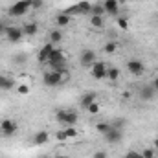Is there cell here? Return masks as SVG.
Listing matches in <instances>:
<instances>
[{
	"mask_svg": "<svg viewBox=\"0 0 158 158\" xmlns=\"http://www.w3.org/2000/svg\"><path fill=\"white\" fill-rule=\"evenodd\" d=\"M61 40H63V31H61V30H52V31H50L48 42H52V44H59Z\"/></svg>",
	"mask_w": 158,
	"mask_h": 158,
	"instance_id": "18",
	"label": "cell"
},
{
	"mask_svg": "<svg viewBox=\"0 0 158 158\" xmlns=\"http://www.w3.org/2000/svg\"><path fill=\"white\" fill-rule=\"evenodd\" d=\"M17 129H19V125L13 121V119H2L0 121V131H2V134L6 136V138H9V136H13L15 132H17Z\"/></svg>",
	"mask_w": 158,
	"mask_h": 158,
	"instance_id": "6",
	"label": "cell"
},
{
	"mask_svg": "<svg viewBox=\"0 0 158 158\" xmlns=\"http://www.w3.org/2000/svg\"><path fill=\"white\" fill-rule=\"evenodd\" d=\"M90 24L94 26V28H103V24H105V20H103V17H90Z\"/></svg>",
	"mask_w": 158,
	"mask_h": 158,
	"instance_id": "24",
	"label": "cell"
},
{
	"mask_svg": "<svg viewBox=\"0 0 158 158\" xmlns=\"http://www.w3.org/2000/svg\"><path fill=\"white\" fill-rule=\"evenodd\" d=\"M151 86H153V88H155V90L158 92V77H155V79H153V83H151Z\"/></svg>",
	"mask_w": 158,
	"mask_h": 158,
	"instance_id": "34",
	"label": "cell"
},
{
	"mask_svg": "<svg viewBox=\"0 0 158 158\" xmlns=\"http://www.w3.org/2000/svg\"><path fill=\"white\" fill-rule=\"evenodd\" d=\"M55 138H57L59 142H64V140H68V138H66V132H64V129H63V131H57V132H55Z\"/></svg>",
	"mask_w": 158,
	"mask_h": 158,
	"instance_id": "30",
	"label": "cell"
},
{
	"mask_svg": "<svg viewBox=\"0 0 158 158\" xmlns=\"http://www.w3.org/2000/svg\"><path fill=\"white\" fill-rule=\"evenodd\" d=\"M96 129H98V132H99V134H103V136H105L109 131H112V123L101 121V123H98V125H96Z\"/></svg>",
	"mask_w": 158,
	"mask_h": 158,
	"instance_id": "21",
	"label": "cell"
},
{
	"mask_svg": "<svg viewBox=\"0 0 158 158\" xmlns=\"http://www.w3.org/2000/svg\"><path fill=\"white\" fill-rule=\"evenodd\" d=\"M50 140V132L48 131H39V132H35L33 134V145H44L46 142Z\"/></svg>",
	"mask_w": 158,
	"mask_h": 158,
	"instance_id": "13",
	"label": "cell"
},
{
	"mask_svg": "<svg viewBox=\"0 0 158 158\" xmlns=\"http://www.w3.org/2000/svg\"><path fill=\"white\" fill-rule=\"evenodd\" d=\"M55 22H57V26H59V28L68 26V24H70V15H66L64 11H61V13L55 17Z\"/></svg>",
	"mask_w": 158,
	"mask_h": 158,
	"instance_id": "16",
	"label": "cell"
},
{
	"mask_svg": "<svg viewBox=\"0 0 158 158\" xmlns=\"http://www.w3.org/2000/svg\"><path fill=\"white\" fill-rule=\"evenodd\" d=\"M92 158H107V153H105V151H96Z\"/></svg>",
	"mask_w": 158,
	"mask_h": 158,
	"instance_id": "32",
	"label": "cell"
},
{
	"mask_svg": "<svg viewBox=\"0 0 158 158\" xmlns=\"http://www.w3.org/2000/svg\"><path fill=\"white\" fill-rule=\"evenodd\" d=\"M125 158H143V156H142V153H136V151H129V153L125 155Z\"/></svg>",
	"mask_w": 158,
	"mask_h": 158,
	"instance_id": "31",
	"label": "cell"
},
{
	"mask_svg": "<svg viewBox=\"0 0 158 158\" xmlns=\"http://www.w3.org/2000/svg\"><path fill=\"white\" fill-rule=\"evenodd\" d=\"M55 50V44H52V42H46L42 48H40L39 52V61L40 63H48V59H50V55H52V52Z\"/></svg>",
	"mask_w": 158,
	"mask_h": 158,
	"instance_id": "11",
	"label": "cell"
},
{
	"mask_svg": "<svg viewBox=\"0 0 158 158\" xmlns=\"http://www.w3.org/2000/svg\"><path fill=\"white\" fill-rule=\"evenodd\" d=\"M142 156H143V158H155V156H156V151H155V149H151V147H147V149H143V151H142Z\"/></svg>",
	"mask_w": 158,
	"mask_h": 158,
	"instance_id": "27",
	"label": "cell"
},
{
	"mask_svg": "<svg viewBox=\"0 0 158 158\" xmlns=\"http://www.w3.org/2000/svg\"><path fill=\"white\" fill-rule=\"evenodd\" d=\"M103 17L105 15V9H103V4H92V9H90V17Z\"/></svg>",
	"mask_w": 158,
	"mask_h": 158,
	"instance_id": "20",
	"label": "cell"
},
{
	"mask_svg": "<svg viewBox=\"0 0 158 158\" xmlns=\"http://www.w3.org/2000/svg\"><path fill=\"white\" fill-rule=\"evenodd\" d=\"M116 50H118V42H114V40H110V42H107V44L103 46V52H105V53H109V55H110V53H114Z\"/></svg>",
	"mask_w": 158,
	"mask_h": 158,
	"instance_id": "23",
	"label": "cell"
},
{
	"mask_svg": "<svg viewBox=\"0 0 158 158\" xmlns=\"http://www.w3.org/2000/svg\"><path fill=\"white\" fill-rule=\"evenodd\" d=\"M90 74H92V77L98 79V81L105 79V77H107V66H105V63H101V61H96V63L90 66Z\"/></svg>",
	"mask_w": 158,
	"mask_h": 158,
	"instance_id": "5",
	"label": "cell"
},
{
	"mask_svg": "<svg viewBox=\"0 0 158 158\" xmlns=\"http://www.w3.org/2000/svg\"><path fill=\"white\" fill-rule=\"evenodd\" d=\"M121 138H123V131L121 129H116V127H112V131H109L105 134V142L107 143H118Z\"/></svg>",
	"mask_w": 158,
	"mask_h": 158,
	"instance_id": "10",
	"label": "cell"
},
{
	"mask_svg": "<svg viewBox=\"0 0 158 158\" xmlns=\"http://www.w3.org/2000/svg\"><path fill=\"white\" fill-rule=\"evenodd\" d=\"M155 94H156V90H155L151 85H145V86H142V88H140V92H138L140 99H143V101H151V99L155 98Z\"/></svg>",
	"mask_w": 158,
	"mask_h": 158,
	"instance_id": "12",
	"label": "cell"
},
{
	"mask_svg": "<svg viewBox=\"0 0 158 158\" xmlns=\"http://www.w3.org/2000/svg\"><path fill=\"white\" fill-rule=\"evenodd\" d=\"M55 119L63 127H76V123L79 121V114L76 110H70V109H59L55 112Z\"/></svg>",
	"mask_w": 158,
	"mask_h": 158,
	"instance_id": "1",
	"label": "cell"
},
{
	"mask_svg": "<svg viewBox=\"0 0 158 158\" xmlns=\"http://www.w3.org/2000/svg\"><path fill=\"white\" fill-rule=\"evenodd\" d=\"M6 28H7V26L4 24V20H0V33H4V31H6Z\"/></svg>",
	"mask_w": 158,
	"mask_h": 158,
	"instance_id": "35",
	"label": "cell"
},
{
	"mask_svg": "<svg viewBox=\"0 0 158 158\" xmlns=\"http://www.w3.org/2000/svg\"><path fill=\"white\" fill-rule=\"evenodd\" d=\"M86 110H88L90 114H98V112H99V103H98V101H94L92 105H88V107H86Z\"/></svg>",
	"mask_w": 158,
	"mask_h": 158,
	"instance_id": "28",
	"label": "cell"
},
{
	"mask_svg": "<svg viewBox=\"0 0 158 158\" xmlns=\"http://www.w3.org/2000/svg\"><path fill=\"white\" fill-rule=\"evenodd\" d=\"M31 7V0H19V2H15L13 6H9V9H7V15L9 17H15V19H19V17H24L26 13H28V9Z\"/></svg>",
	"mask_w": 158,
	"mask_h": 158,
	"instance_id": "2",
	"label": "cell"
},
{
	"mask_svg": "<svg viewBox=\"0 0 158 158\" xmlns=\"http://www.w3.org/2000/svg\"><path fill=\"white\" fill-rule=\"evenodd\" d=\"M22 30H24V35H37V31H39V26H37V22H26L24 26H22Z\"/></svg>",
	"mask_w": 158,
	"mask_h": 158,
	"instance_id": "15",
	"label": "cell"
},
{
	"mask_svg": "<svg viewBox=\"0 0 158 158\" xmlns=\"http://www.w3.org/2000/svg\"><path fill=\"white\" fill-rule=\"evenodd\" d=\"M94 101H98V94H96V92H85L79 103H81V107H83V109H86V107H88V105H92Z\"/></svg>",
	"mask_w": 158,
	"mask_h": 158,
	"instance_id": "14",
	"label": "cell"
},
{
	"mask_svg": "<svg viewBox=\"0 0 158 158\" xmlns=\"http://www.w3.org/2000/svg\"><path fill=\"white\" fill-rule=\"evenodd\" d=\"M127 70H129L132 76L140 77V76H143L145 66H143V63H142V61H138V59H131V61H127Z\"/></svg>",
	"mask_w": 158,
	"mask_h": 158,
	"instance_id": "7",
	"label": "cell"
},
{
	"mask_svg": "<svg viewBox=\"0 0 158 158\" xmlns=\"http://www.w3.org/2000/svg\"><path fill=\"white\" fill-rule=\"evenodd\" d=\"M77 7H79V15H86V13H90L92 4L88 0H81V2H77Z\"/></svg>",
	"mask_w": 158,
	"mask_h": 158,
	"instance_id": "19",
	"label": "cell"
},
{
	"mask_svg": "<svg viewBox=\"0 0 158 158\" xmlns=\"http://www.w3.org/2000/svg\"><path fill=\"white\" fill-rule=\"evenodd\" d=\"M40 6H42V0H31V7L33 9H39Z\"/></svg>",
	"mask_w": 158,
	"mask_h": 158,
	"instance_id": "33",
	"label": "cell"
},
{
	"mask_svg": "<svg viewBox=\"0 0 158 158\" xmlns=\"http://www.w3.org/2000/svg\"><path fill=\"white\" fill-rule=\"evenodd\" d=\"M42 158H50V156H42Z\"/></svg>",
	"mask_w": 158,
	"mask_h": 158,
	"instance_id": "38",
	"label": "cell"
},
{
	"mask_svg": "<svg viewBox=\"0 0 158 158\" xmlns=\"http://www.w3.org/2000/svg\"><path fill=\"white\" fill-rule=\"evenodd\" d=\"M4 33H6V39L9 42H20V39L24 37V30L19 26H7Z\"/></svg>",
	"mask_w": 158,
	"mask_h": 158,
	"instance_id": "4",
	"label": "cell"
},
{
	"mask_svg": "<svg viewBox=\"0 0 158 158\" xmlns=\"http://www.w3.org/2000/svg\"><path fill=\"white\" fill-rule=\"evenodd\" d=\"M153 149H155V151H158V136L153 140Z\"/></svg>",
	"mask_w": 158,
	"mask_h": 158,
	"instance_id": "36",
	"label": "cell"
},
{
	"mask_svg": "<svg viewBox=\"0 0 158 158\" xmlns=\"http://www.w3.org/2000/svg\"><path fill=\"white\" fill-rule=\"evenodd\" d=\"M53 158H66L64 155H57V156H53Z\"/></svg>",
	"mask_w": 158,
	"mask_h": 158,
	"instance_id": "37",
	"label": "cell"
},
{
	"mask_svg": "<svg viewBox=\"0 0 158 158\" xmlns=\"http://www.w3.org/2000/svg\"><path fill=\"white\" fill-rule=\"evenodd\" d=\"M15 86V81L11 77H6V76H0V90H11Z\"/></svg>",
	"mask_w": 158,
	"mask_h": 158,
	"instance_id": "17",
	"label": "cell"
},
{
	"mask_svg": "<svg viewBox=\"0 0 158 158\" xmlns=\"http://www.w3.org/2000/svg\"><path fill=\"white\" fill-rule=\"evenodd\" d=\"M42 81H44L46 86H57V85H61L64 81V77H63V74H59L55 70H50V72H46L42 76Z\"/></svg>",
	"mask_w": 158,
	"mask_h": 158,
	"instance_id": "3",
	"label": "cell"
},
{
	"mask_svg": "<svg viewBox=\"0 0 158 158\" xmlns=\"http://www.w3.org/2000/svg\"><path fill=\"white\" fill-rule=\"evenodd\" d=\"M17 92H19L20 96H26V94H30V86H28V85H19V86H17Z\"/></svg>",
	"mask_w": 158,
	"mask_h": 158,
	"instance_id": "29",
	"label": "cell"
},
{
	"mask_svg": "<svg viewBox=\"0 0 158 158\" xmlns=\"http://www.w3.org/2000/svg\"><path fill=\"white\" fill-rule=\"evenodd\" d=\"M118 26H119V30L127 31V30H129V20H127L125 17H119L118 19Z\"/></svg>",
	"mask_w": 158,
	"mask_h": 158,
	"instance_id": "26",
	"label": "cell"
},
{
	"mask_svg": "<svg viewBox=\"0 0 158 158\" xmlns=\"http://www.w3.org/2000/svg\"><path fill=\"white\" fill-rule=\"evenodd\" d=\"M64 132H66V138H76L79 134V131L76 127H64Z\"/></svg>",
	"mask_w": 158,
	"mask_h": 158,
	"instance_id": "25",
	"label": "cell"
},
{
	"mask_svg": "<svg viewBox=\"0 0 158 158\" xmlns=\"http://www.w3.org/2000/svg\"><path fill=\"white\" fill-rule=\"evenodd\" d=\"M103 9L109 17H118L119 15V2L118 0H103Z\"/></svg>",
	"mask_w": 158,
	"mask_h": 158,
	"instance_id": "8",
	"label": "cell"
},
{
	"mask_svg": "<svg viewBox=\"0 0 158 158\" xmlns=\"http://www.w3.org/2000/svg\"><path fill=\"white\" fill-rule=\"evenodd\" d=\"M107 77L110 79V81H118L119 79V70L118 68H114V66L107 68Z\"/></svg>",
	"mask_w": 158,
	"mask_h": 158,
	"instance_id": "22",
	"label": "cell"
},
{
	"mask_svg": "<svg viewBox=\"0 0 158 158\" xmlns=\"http://www.w3.org/2000/svg\"><path fill=\"white\" fill-rule=\"evenodd\" d=\"M79 63H81V66H92L94 63H96V52L94 50H85L83 53H81V57H79Z\"/></svg>",
	"mask_w": 158,
	"mask_h": 158,
	"instance_id": "9",
	"label": "cell"
}]
</instances>
